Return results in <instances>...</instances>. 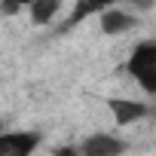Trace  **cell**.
<instances>
[{"mask_svg":"<svg viewBox=\"0 0 156 156\" xmlns=\"http://www.w3.org/2000/svg\"><path fill=\"white\" fill-rule=\"evenodd\" d=\"M98 25H101V31H104L107 37H116V34H126V31H132L138 22H135V16H132V12H126V9H116V6H107V9L98 16Z\"/></svg>","mask_w":156,"mask_h":156,"instance_id":"cell-5","label":"cell"},{"mask_svg":"<svg viewBox=\"0 0 156 156\" xmlns=\"http://www.w3.org/2000/svg\"><path fill=\"white\" fill-rule=\"evenodd\" d=\"M0 9H3L6 16H19V12H22V9H28V6H22V3H3Z\"/></svg>","mask_w":156,"mask_h":156,"instance_id":"cell-8","label":"cell"},{"mask_svg":"<svg viewBox=\"0 0 156 156\" xmlns=\"http://www.w3.org/2000/svg\"><path fill=\"white\" fill-rule=\"evenodd\" d=\"M107 110L113 113V122L116 126H132L138 119H144L150 113L147 101H135V98H110L107 101Z\"/></svg>","mask_w":156,"mask_h":156,"instance_id":"cell-4","label":"cell"},{"mask_svg":"<svg viewBox=\"0 0 156 156\" xmlns=\"http://www.w3.org/2000/svg\"><path fill=\"white\" fill-rule=\"evenodd\" d=\"M76 147H80L83 156H122L126 153V141L110 132H95V135L83 138Z\"/></svg>","mask_w":156,"mask_h":156,"instance_id":"cell-3","label":"cell"},{"mask_svg":"<svg viewBox=\"0 0 156 156\" xmlns=\"http://www.w3.org/2000/svg\"><path fill=\"white\" fill-rule=\"evenodd\" d=\"M104 9H107V6H98V3H76V6H73V16H70V22H67V25H80L86 16H92V12H98V16H101Z\"/></svg>","mask_w":156,"mask_h":156,"instance_id":"cell-7","label":"cell"},{"mask_svg":"<svg viewBox=\"0 0 156 156\" xmlns=\"http://www.w3.org/2000/svg\"><path fill=\"white\" fill-rule=\"evenodd\" d=\"M61 9H64V6L58 3V0H37V3H31V6H28V16H31V22H34V25H49Z\"/></svg>","mask_w":156,"mask_h":156,"instance_id":"cell-6","label":"cell"},{"mask_svg":"<svg viewBox=\"0 0 156 156\" xmlns=\"http://www.w3.org/2000/svg\"><path fill=\"white\" fill-rule=\"evenodd\" d=\"M126 73L138 83L144 95H156V40L138 43L126 58Z\"/></svg>","mask_w":156,"mask_h":156,"instance_id":"cell-1","label":"cell"},{"mask_svg":"<svg viewBox=\"0 0 156 156\" xmlns=\"http://www.w3.org/2000/svg\"><path fill=\"white\" fill-rule=\"evenodd\" d=\"M55 156H83V153H80V147H58Z\"/></svg>","mask_w":156,"mask_h":156,"instance_id":"cell-9","label":"cell"},{"mask_svg":"<svg viewBox=\"0 0 156 156\" xmlns=\"http://www.w3.org/2000/svg\"><path fill=\"white\" fill-rule=\"evenodd\" d=\"M43 144L40 132L16 129V132H0V156H34Z\"/></svg>","mask_w":156,"mask_h":156,"instance_id":"cell-2","label":"cell"}]
</instances>
